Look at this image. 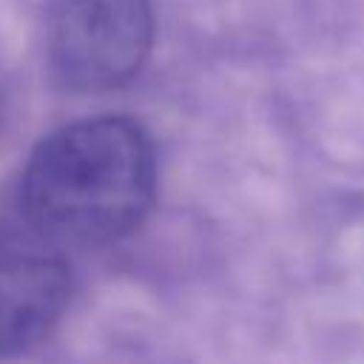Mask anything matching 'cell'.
<instances>
[{
	"label": "cell",
	"mask_w": 364,
	"mask_h": 364,
	"mask_svg": "<svg viewBox=\"0 0 364 364\" xmlns=\"http://www.w3.org/2000/svg\"><path fill=\"white\" fill-rule=\"evenodd\" d=\"M71 276L60 245L31 225L0 219V355L43 341L68 304Z\"/></svg>",
	"instance_id": "obj_3"
},
{
	"label": "cell",
	"mask_w": 364,
	"mask_h": 364,
	"mask_svg": "<svg viewBox=\"0 0 364 364\" xmlns=\"http://www.w3.org/2000/svg\"><path fill=\"white\" fill-rule=\"evenodd\" d=\"M6 105H9V85H6V74L0 68V125H3V117H6Z\"/></svg>",
	"instance_id": "obj_4"
},
{
	"label": "cell",
	"mask_w": 364,
	"mask_h": 364,
	"mask_svg": "<svg viewBox=\"0 0 364 364\" xmlns=\"http://www.w3.org/2000/svg\"><path fill=\"white\" fill-rule=\"evenodd\" d=\"M154 40L151 0H48L46 54L63 88L97 94L139 74Z\"/></svg>",
	"instance_id": "obj_2"
},
{
	"label": "cell",
	"mask_w": 364,
	"mask_h": 364,
	"mask_svg": "<svg viewBox=\"0 0 364 364\" xmlns=\"http://www.w3.org/2000/svg\"><path fill=\"white\" fill-rule=\"evenodd\" d=\"M156 196V151L128 117H91L48 134L23 171L26 219L54 245L97 247L142 225Z\"/></svg>",
	"instance_id": "obj_1"
}]
</instances>
